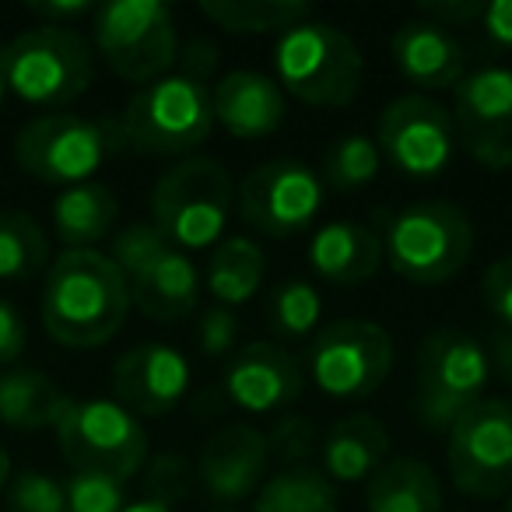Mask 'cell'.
Wrapping results in <instances>:
<instances>
[{
	"label": "cell",
	"instance_id": "6da1fadb",
	"mask_svg": "<svg viewBox=\"0 0 512 512\" xmlns=\"http://www.w3.org/2000/svg\"><path fill=\"white\" fill-rule=\"evenodd\" d=\"M39 316L46 334L64 348H102L120 334L130 316L127 281L109 253L64 249L46 271Z\"/></svg>",
	"mask_w": 512,
	"mask_h": 512
},
{
	"label": "cell",
	"instance_id": "7a4b0ae2",
	"mask_svg": "<svg viewBox=\"0 0 512 512\" xmlns=\"http://www.w3.org/2000/svg\"><path fill=\"white\" fill-rule=\"evenodd\" d=\"M383 260L407 285H446L474 253V225L449 200H418L383 221Z\"/></svg>",
	"mask_w": 512,
	"mask_h": 512
},
{
	"label": "cell",
	"instance_id": "3957f363",
	"mask_svg": "<svg viewBox=\"0 0 512 512\" xmlns=\"http://www.w3.org/2000/svg\"><path fill=\"white\" fill-rule=\"evenodd\" d=\"M274 71L281 92L292 99L313 109H344L362 92L365 60L348 32L309 18L278 39Z\"/></svg>",
	"mask_w": 512,
	"mask_h": 512
},
{
	"label": "cell",
	"instance_id": "277c9868",
	"mask_svg": "<svg viewBox=\"0 0 512 512\" xmlns=\"http://www.w3.org/2000/svg\"><path fill=\"white\" fill-rule=\"evenodd\" d=\"M0 74L11 95L39 109L71 106L95 78V53L67 25H39L0 46Z\"/></svg>",
	"mask_w": 512,
	"mask_h": 512
},
{
	"label": "cell",
	"instance_id": "5b68a950",
	"mask_svg": "<svg viewBox=\"0 0 512 512\" xmlns=\"http://www.w3.org/2000/svg\"><path fill=\"white\" fill-rule=\"evenodd\" d=\"M109 260L120 267L123 281H127L130 306L141 309L148 320L176 323L197 309L200 285H204L200 271L151 221L123 225L113 235Z\"/></svg>",
	"mask_w": 512,
	"mask_h": 512
},
{
	"label": "cell",
	"instance_id": "8992f818",
	"mask_svg": "<svg viewBox=\"0 0 512 512\" xmlns=\"http://www.w3.org/2000/svg\"><path fill=\"white\" fill-rule=\"evenodd\" d=\"M235 207V183L218 158H183L151 190V225L176 249L193 253L221 239Z\"/></svg>",
	"mask_w": 512,
	"mask_h": 512
},
{
	"label": "cell",
	"instance_id": "52a82bcc",
	"mask_svg": "<svg viewBox=\"0 0 512 512\" xmlns=\"http://www.w3.org/2000/svg\"><path fill=\"white\" fill-rule=\"evenodd\" d=\"M127 148L120 123L78 113H46L29 120L15 137V162L25 176L50 186H81Z\"/></svg>",
	"mask_w": 512,
	"mask_h": 512
},
{
	"label": "cell",
	"instance_id": "ba28073f",
	"mask_svg": "<svg viewBox=\"0 0 512 512\" xmlns=\"http://www.w3.org/2000/svg\"><path fill=\"white\" fill-rule=\"evenodd\" d=\"M120 130L127 148L151 158L190 155L211 137L214 106L211 88L186 74H165V78L144 85L127 102L120 116Z\"/></svg>",
	"mask_w": 512,
	"mask_h": 512
},
{
	"label": "cell",
	"instance_id": "9c48e42d",
	"mask_svg": "<svg viewBox=\"0 0 512 512\" xmlns=\"http://www.w3.org/2000/svg\"><path fill=\"white\" fill-rule=\"evenodd\" d=\"M57 442L74 474H106L127 484L148 463V432L116 400H67L60 411Z\"/></svg>",
	"mask_w": 512,
	"mask_h": 512
},
{
	"label": "cell",
	"instance_id": "30bf717a",
	"mask_svg": "<svg viewBox=\"0 0 512 512\" xmlns=\"http://www.w3.org/2000/svg\"><path fill=\"white\" fill-rule=\"evenodd\" d=\"M491 355L474 334L439 327L418 348V418L428 432H449L463 411L484 400Z\"/></svg>",
	"mask_w": 512,
	"mask_h": 512
},
{
	"label": "cell",
	"instance_id": "8fae6325",
	"mask_svg": "<svg viewBox=\"0 0 512 512\" xmlns=\"http://www.w3.org/2000/svg\"><path fill=\"white\" fill-rule=\"evenodd\" d=\"M95 50L116 78L151 85L179 57V29L162 0H106L95 8Z\"/></svg>",
	"mask_w": 512,
	"mask_h": 512
},
{
	"label": "cell",
	"instance_id": "7c38bea8",
	"mask_svg": "<svg viewBox=\"0 0 512 512\" xmlns=\"http://www.w3.org/2000/svg\"><path fill=\"white\" fill-rule=\"evenodd\" d=\"M306 369L320 393L334 400H365L393 369V341L372 320H337L313 334Z\"/></svg>",
	"mask_w": 512,
	"mask_h": 512
},
{
	"label": "cell",
	"instance_id": "4fadbf2b",
	"mask_svg": "<svg viewBox=\"0 0 512 512\" xmlns=\"http://www.w3.org/2000/svg\"><path fill=\"white\" fill-rule=\"evenodd\" d=\"M239 218L267 239L306 232L323 211V179L299 158H271L242 176L235 190Z\"/></svg>",
	"mask_w": 512,
	"mask_h": 512
},
{
	"label": "cell",
	"instance_id": "5bb4252c",
	"mask_svg": "<svg viewBox=\"0 0 512 512\" xmlns=\"http://www.w3.org/2000/svg\"><path fill=\"white\" fill-rule=\"evenodd\" d=\"M453 484L470 498H502L512 491V404L477 400L446 432Z\"/></svg>",
	"mask_w": 512,
	"mask_h": 512
},
{
	"label": "cell",
	"instance_id": "9a60e30c",
	"mask_svg": "<svg viewBox=\"0 0 512 512\" xmlns=\"http://www.w3.org/2000/svg\"><path fill=\"white\" fill-rule=\"evenodd\" d=\"M372 141H376L383 162H390L400 176L411 179L442 176L456 155L453 116L442 102L421 92L397 95L379 113Z\"/></svg>",
	"mask_w": 512,
	"mask_h": 512
},
{
	"label": "cell",
	"instance_id": "2e32d148",
	"mask_svg": "<svg viewBox=\"0 0 512 512\" xmlns=\"http://www.w3.org/2000/svg\"><path fill=\"white\" fill-rule=\"evenodd\" d=\"M456 144L491 172L512 169V67H481L453 88Z\"/></svg>",
	"mask_w": 512,
	"mask_h": 512
},
{
	"label": "cell",
	"instance_id": "e0dca14e",
	"mask_svg": "<svg viewBox=\"0 0 512 512\" xmlns=\"http://www.w3.org/2000/svg\"><path fill=\"white\" fill-rule=\"evenodd\" d=\"M190 390V362L172 344H137L113 365L116 404L130 414L162 418L176 411Z\"/></svg>",
	"mask_w": 512,
	"mask_h": 512
},
{
	"label": "cell",
	"instance_id": "ac0fdd59",
	"mask_svg": "<svg viewBox=\"0 0 512 512\" xmlns=\"http://www.w3.org/2000/svg\"><path fill=\"white\" fill-rule=\"evenodd\" d=\"M225 397L246 414L285 411L302 397V365L271 341H249L225 365Z\"/></svg>",
	"mask_w": 512,
	"mask_h": 512
},
{
	"label": "cell",
	"instance_id": "d6986e66",
	"mask_svg": "<svg viewBox=\"0 0 512 512\" xmlns=\"http://www.w3.org/2000/svg\"><path fill=\"white\" fill-rule=\"evenodd\" d=\"M267 463H271V446L260 428L225 425L200 446L197 477L214 502L235 505L260 491Z\"/></svg>",
	"mask_w": 512,
	"mask_h": 512
},
{
	"label": "cell",
	"instance_id": "ffe728a7",
	"mask_svg": "<svg viewBox=\"0 0 512 512\" xmlns=\"http://www.w3.org/2000/svg\"><path fill=\"white\" fill-rule=\"evenodd\" d=\"M390 57L400 78L411 81L421 95L456 88L467 74L463 43L428 18H411V22L397 25V32L390 36Z\"/></svg>",
	"mask_w": 512,
	"mask_h": 512
},
{
	"label": "cell",
	"instance_id": "44dd1931",
	"mask_svg": "<svg viewBox=\"0 0 512 512\" xmlns=\"http://www.w3.org/2000/svg\"><path fill=\"white\" fill-rule=\"evenodd\" d=\"M214 123L239 141H264L285 123L288 102L274 78L260 71H232L211 88Z\"/></svg>",
	"mask_w": 512,
	"mask_h": 512
},
{
	"label": "cell",
	"instance_id": "7402d4cb",
	"mask_svg": "<svg viewBox=\"0 0 512 512\" xmlns=\"http://www.w3.org/2000/svg\"><path fill=\"white\" fill-rule=\"evenodd\" d=\"M309 267L327 285H365L383 267L379 228L365 225V221H330L309 239Z\"/></svg>",
	"mask_w": 512,
	"mask_h": 512
},
{
	"label": "cell",
	"instance_id": "603a6c76",
	"mask_svg": "<svg viewBox=\"0 0 512 512\" xmlns=\"http://www.w3.org/2000/svg\"><path fill=\"white\" fill-rule=\"evenodd\" d=\"M386 453H390V432L383 421L376 414H348L323 435V474L341 484L369 481L386 463Z\"/></svg>",
	"mask_w": 512,
	"mask_h": 512
},
{
	"label": "cell",
	"instance_id": "cb8c5ba5",
	"mask_svg": "<svg viewBox=\"0 0 512 512\" xmlns=\"http://www.w3.org/2000/svg\"><path fill=\"white\" fill-rule=\"evenodd\" d=\"M365 512H442V484L428 463L386 460L365 484Z\"/></svg>",
	"mask_w": 512,
	"mask_h": 512
},
{
	"label": "cell",
	"instance_id": "d4e9b609",
	"mask_svg": "<svg viewBox=\"0 0 512 512\" xmlns=\"http://www.w3.org/2000/svg\"><path fill=\"white\" fill-rule=\"evenodd\" d=\"M53 228L57 239L67 249H95V242H102L113 232L116 218H120V204L116 193L102 183H81L67 186L57 200H53Z\"/></svg>",
	"mask_w": 512,
	"mask_h": 512
},
{
	"label": "cell",
	"instance_id": "484cf974",
	"mask_svg": "<svg viewBox=\"0 0 512 512\" xmlns=\"http://www.w3.org/2000/svg\"><path fill=\"white\" fill-rule=\"evenodd\" d=\"M267 278V256L260 242L246 239V235H232V239L218 242L207 256L204 285L214 295L218 306H246Z\"/></svg>",
	"mask_w": 512,
	"mask_h": 512
},
{
	"label": "cell",
	"instance_id": "4316f807",
	"mask_svg": "<svg viewBox=\"0 0 512 512\" xmlns=\"http://www.w3.org/2000/svg\"><path fill=\"white\" fill-rule=\"evenodd\" d=\"M67 400L71 397L36 369L0 372V421L8 428H18V432L53 428Z\"/></svg>",
	"mask_w": 512,
	"mask_h": 512
},
{
	"label": "cell",
	"instance_id": "83f0119b",
	"mask_svg": "<svg viewBox=\"0 0 512 512\" xmlns=\"http://www.w3.org/2000/svg\"><path fill=\"white\" fill-rule=\"evenodd\" d=\"M197 11L211 25L232 36H267L309 22L313 8L302 0H200Z\"/></svg>",
	"mask_w": 512,
	"mask_h": 512
},
{
	"label": "cell",
	"instance_id": "f1b7e54d",
	"mask_svg": "<svg viewBox=\"0 0 512 512\" xmlns=\"http://www.w3.org/2000/svg\"><path fill=\"white\" fill-rule=\"evenodd\" d=\"M253 512H337V488L316 467H285L260 484Z\"/></svg>",
	"mask_w": 512,
	"mask_h": 512
},
{
	"label": "cell",
	"instance_id": "f546056e",
	"mask_svg": "<svg viewBox=\"0 0 512 512\" xmlns=\"http://www.w3.org/2000/svg\"><path fill=\"white\" fill-rule=\"evenodd\" d=\"M50 260V242L32 214L0 211V281H29Z\"/></svg>",
	"mask_w": 512,
	"mask_h": 512
},
{
	"label": "cell",
	"instance_id": "4dcf8cb0",
	"mask_svg": "<svg viewBox=\"0 0 512 512\" xmlns=\"http://www.w3.org/2000/svg\"><path fill=\"white\" fill-rule=\"evenodd\" d=\"M323 316V295L313 281L306 278H288L271 292L267 302V327L281 341H302L320 330Z\"/></svg>",
	"mask_w": 512,
	"mask_h": 512
},
{
	"label": "cell",
	"instance_id": "1f68e13d",
	"mask_svg": "<svg viewBox=\"0 0 512 512\" xmlns=\"http://www.w3.org/2000/svg\"><path fill=\"white\" fill-rule=\"evenodd\" d=\"M379 169H383V155L369 134H341L323 158V179L334 190L369 186L379 176Z\"/></svg>",
	"mask_w": 512,
	"mask_h": 512
},
{
	"label": "cell",
	"instance_id": "d6a6232c",
	"mask_svg": "<svg viewBox=\"0 0 512 512\" xmlns=\"http://www.w3.org/2000/svg\"><path fill=\"white\" fill-rule=\"evenodd\" d=\"M4 502H8L4 505L8 512H67L64 484L43 470L11 474L8 488H4Z\"/></svg>",
	"mask_w": 512,
	"mask_h": 512
},
{
	"label": "cell",
	"instance_id": "836d02e7",
	"mask_svg": "<svg viewBox=\"0 0 512 512\" xmlns=\"http://www.w3.org/2000/svg\"><path fill=\"white\" fill-rule=\"evenodd\" d=\"M67 512H123L127 484L106 474H71L64 484Z\"/></svg>",
	"mask_w": 512,
	"mask_h": 512
},
{
	"label": "cell",
	"instance_id": "e575fe53",
	"mask_svg": "<svg viewBox=\"0 0 512 512\" xmlns=\"http://www.w3.org/2000/svg\"><path fill=\"white\" fill-rule=\"evenodd\" d=\"M193 477H197V474H193L190 463H186L183 456L162 453V456H155V460H151L148 477H144V491H148V498H155V502L176 505L179 498L190 491Z\"/></svg>",
	"mask_w": 512,
	"mask_h": 512
},
{
	"label": "cell",
	"instance_id": "d590c367",
	"mask_svg": "<svg viewBox=\"0 0 512 512\" xmlns=\"http://www.w3.org/2000/svg\"><path fill=\"white\" fill-rule=\"evenodd\" d=\"M239 316L232 313L228 306H207L204 313H200L197 320V348L200 355L207 358H221L228 355V351L235 348V341H239Z\"/></svg>",
	"mask_w": 512,
	"mask_h": 512
},
{
	"label": "cell",
	"instance_id": "8d00e7d4",
	"mask_svg": "<svg viewBox=\"0 0 512 512\" xmlns=\"http://www.w3.org/2000/svg\"><path fill=\"white\" fill-rule=\"evenodd\" d=\"M313 442H316V432L309 425V418L302 414H285L278 418L274 432L267 435V446H271V456H281L285 463L299 467V460H306L313 453Z\"/></svg>",
	"mask_w": 512,
	"mask_h": 512
},
{
	"label": "cell",
	"instance_id": "74e56055",
	"mask_svg": "<svg viewBox=\"0 0 512 512\" xmlns=\"http://www.w3.org/2000/svg\"><path fill=\"white\" fill-rule=\"evenodd\" d=\"M481 299L505 334H512V253L498 256L481 278Z\"/></svg>",
	"mask_w": 512,
	"mask_h": 512
},
{
	"label": "cell",
	"instance_id": "f35d334b",
	"mask_svg": "<svg viewBox=\"0 0 512 512\" xmlns=\"http://www.w3.org/2000/svg\"><path fill=\"white\" fill-rule=\"evenodd\" d=\"M484 8H488V0H421L418 4L421 18H428V22L442 25L449 32L460 29V25L481 22Z\"/></svg>",
	"mask_w": 512,
	"mask_h": 512
},
{
	"label": "cell",
	"instance_id": "ab89813d",
	"mask_svg": "<svg viewBox=\"0 0 512 512\" xmlns=\"http://www.w3.org/2000/svg\"><path fill=\"white\" fill-rule=\"evenodd\" d=\"M29 334H25V320L8 299H0V365H11L22 358Z\"/></svg>",
	"mask_w": 512,
	"mask_h": 512
},
{
	"label": "cell",
	"instance_id": "60d3db41",
	"mask_svg": "<svg viewBox=\"0 0 512 512\" xmlns=\"http://www.w3.org/2000/svg\"><path fill=\"white\" fill-rule=\"evenodd\" d=\"M29 11L43 18V25H67L71 29V22L95 15V4L92 0H32Z\"/></svg>",
	"mask_w": 512,
	"mask_h": 512
},
{
	"label": "cell",
	"instance_id": "b9f144b4",
	"mask_svg": "<svg viewBox=\"0 0 512 512\" xmlns=\"http://www.w3.org/2000/svg\"><path fill=\"white\" fill-rule=\"evenodd\" d=\"M179 60H183V71L179 74H186V78H193V81H204V85H207V78L218 71V50H214L207 39H193V43L179 53Z\"/></svg>",
	"mask_w": 512,
	"mask_h": 512
},
{
	"label": "cell",
	"instance_id": "7bdbcfd3",
	"mask_svg": "<svg viewBox=\"0 0 512 512\" xmlns=\"http://www.w3.org/2000/svg\"><path fill=\"white\" fill-rule=\"evenodd\" d=\"M481 25H484V32H488V39H495L502 50H512V0H495V4H488Z\"/></svg>",
	"mask_w": 512,
	"mask_h": 512
},
{
	"label": "cell",
	"instance_id": "ee69618b",
	"mask_svg": "<svg viewBox=\"0 0 512 512\" xmlns=\"http://www.w3.org/2000/svg\"><path fill=\"white\" fill-rule=\"evenodd\" d=\"M491 365H498L505 383L512 386V334H505V330L495 337V358H491Z\"/></svg>",
	"mask_w": 512,
	"mask_h": 512
},
{
	"label": "cell",
	"instance_id": "f6af8a7d",
	"mask_svg": "<svg viewBox=\"0 0 512 512\" xmlns=\"http://www.w3.org/2000/svg\"><path fill=\"white\" fill-rule=\"evenodd\" d=\"M123 512H176V509L165 502H155V498H141V502H130Z\"/></svg>",
	"mask_w": 512,
	"mask_h": 512
},
{
	"label": "cell",
	"instance_id": "bcb514c9",
	"mask_svg": "<svg viewBox=\"0 0 512 512\" xmlns=\"http://www.w3.org/2000/svg\"><path fill=\"white\" fill-rule=\"evenodd\" d=\"M8 481H11V456H8V449H4V442H0V495H4Z\"/></svg>",
	"mask_w": 512,
	"mask_h": 512
},
{
	"label": "cell",
	"instance_id": "7dc6e473",
	"mask_svg": "<svg viewBox=\"0 0 512 512\" xmlns=\"http://www.w3.org/2000/svg\"><path fill=\"white\" fill-rule=\"evenodd\" d=\"M4 95H8V85H4V74H0V106H4Z\"/></svg>",
	"mask_w": 512,
	"mask_h": 512
},
{
	"label": "cell",
	"instance_id": "c3c4849f",
	"mask_svg": "<svg viewBox=\"0 0 512 512\" xmlns=\"http://www.w3.org/2000/svg\"><path fill=\"white\" fill-rule=\"evenodd\" d=\"M505 512H512V491H509V498H505Z\"/></svg>",
	"mask_w": 512,
	"mask_h": 512
},
{
	"label": "cell",
	"instance_id": "681fc988",
	"mask_svg": "<svg viewBox=\"0 0 512 512\" xmlns=\"http://www.w3.org/2000/svg\"><path fill=\"white\" fill-rule=\"evenodd\" d=\"M218 512H232V509H218Z\"/></svg>",
	"mask_w": 512,
	"mask_h": 512
}]
</instances>
